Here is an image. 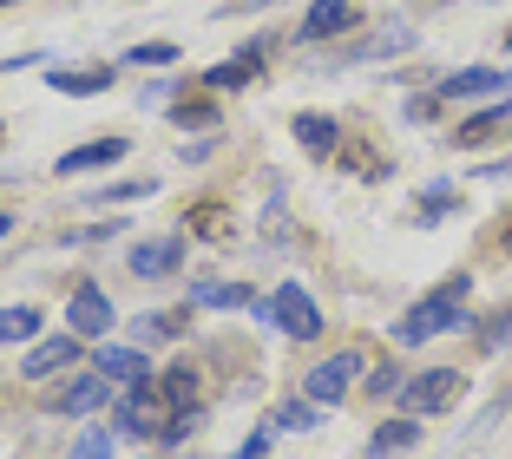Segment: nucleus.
I'll return each instance as SVG.
<instances>
[{"instance_id":"f257e3e1","label":"nucleus","mask_w":512,"mask_h":459,"mask_svg":"<svg viewBox=\"0 0 512 459\" xmlns=\"http://www.w3.org/2000/svg\"><path fill=\"white\" fill-rule=\"evenodd\" d=\"M460 309H467V276H447L434 296H421L401 322H394V341H401V348H421V341L447 335V328L460 322Z\"/></svg>"},{"instance_id":"f03ea898","label":"nucleus","mask_w":512,"mask_h":459,"mask_svg":"<svg viewBox=\"0 0 512 459\" xmlns=\"http://www.w3.org/2000/svg\"><path fill=\"white\" fill-rule=\"evenodd\" d=\"M112 427H119V440H138V433H145V440H171V407H165V394H158V381L125 387Z\"/></svg>"},{"instance_id":"7ed1b4c3","label":"nucleus","mask_w":512,"mask_h":459,"mask_svg":"<svg viewBox=\"0 0 512 459\" xmlns=\"http://www.w3.org/2000/svg\"><path fill=\"white\" fill-rule=\"evenodd\" d=\"M362 374H368V355H362V348H348V355H329V361H322V368L302 381V394L316 400V407H335V400H348V387L362 381Z\"/></svg>"},{"instance_id":"20e7f679","label":"nucleus","mask_w":512,"mask_h":459,"mask_svg":"<svg viewBox=\"0 0 512 459\" xmlns=\"http://www.w3.org/2000/svg\"><path fill=\"white\" fill-rule=\"evenodd\" d=\"M460 387H467V381H460L453 368H427V374H414V381L401 387V407L414 420H421V414H447L453 400H460Z\"/></svg>"},{"instance_id":"39448f33","label":"nucleus","mask_w":512,"mask_h":459,"mask_svg":"<svg viewBox=\"0 0 512 459\" xmlns=\"http://www.w3.org/2000/svg\"><path fill=\"white\" fill-rule=\"evenodd\" d=\"M270 322L283 328V335H302V341H316V335H322V309L302 296V282H283V289L270 296Z\"/></svg>"},{"instance_id":"423d86ee","label":"nucleus","mask_w":512,"mask_h":459,"mask_svg":"<svg viewBox=\"0 0 512 459\" xmlns=\"http://www.w3.org/2000/svg\"><path fill=\"white\" fill-rule=\"evenodd\" d=\"M197 368L191 361H178V368H165L158 374V394H165V407H171V440H184L191 433V414H197Z\"/></svg>"},{"instance_id":"0eeeda50","label":"nucleus","mask_w":512,"mask_h":459,"mask_svg":"<svg viewBox=\"0 0 512 459\" xmlns=\"http://www.w3.org/2000/svg\"><path fill=\"white\" fill-rule=\"evenodd\" d=\"M73 361H79V335H53V341H40V348H27L20 374H27V381H46V374L73 368Z\"/></svg>"},{"instance_id":"6e6552de","label":"nucleus","mask_w":512,"mask_h":459,"mask_svg":"<svg viewBox=\"0 0 512 459\" xmlns=\"http://www.w3.org/2000/svg\"><path fill=\"white\" fill-rule=\"evenodd\" d=\"M178 263H184V243L178 237H158V243H138V250H132V276H145V282L178 276Z\"/></svg>"},{"instance_id":"1a4fd4ad","label":"nucleus","mask_w":512,"mask_h":459,"mask_svg":"<svg viewBox=\"0 0 512 459\" xmlns=\"http://www.w3.org/2000/svg\"><path fill=\"white\" fill-rule=\"evenodd\" d=\"M512 73H499V66H467V73H447L440 79V99H480V92H506Z\"/></svg>"},{"instance_id":"9d476101","label":"nucleus","mask_w":512,"mask_h":459,"mask_svg":"<svg viewBox=\"0 0 512 459\" xmlns=\"http://www.w3.org/2000/svg\"><path fill=\"white\" fill-rule=\"evenodd\" d=\"M355 27V0H316L302 14V40H335V33Z\"/></svg>"},{"instance_id":"9b49d317","label":"nucleus","mask_w":512,"mask_h":459,"mask_svg":"<svg viewBox=\"0 0 512 459\" xmlns=\"http://www.w3.org/2000/svg\"><path fill=\"white\" fill-rule=\"evenodd\" d=\"M66 322H73V335H106V328H112V302L99 296V289H73Z\"/></svg>"},{"instance_id":"f8f14e48","label":"nucleus","mask_w":512,"mask_h":459,"mask_svg":"<svg viewBox=\"0 0 512 459\" xmlns=\"http://www.w3.org/2000/svg\"><path fill=\"white\" fill-rule=\"evenodd\" d=\"M92 374H106V381H125V387L151 381V374H145V355H138V348H99V355H92Z\"/></svg>"},{"instance_id":"ddd939ff","label":"nucleus","mask_w":512,"mask_h":459,"mask_svg":"<svg viewBox=\"0 0 512 459\" xmlns=\"http://www.w3.org/2000/svg\"><path fill=\"white\" fill-rule=\"evenodd\" d=\"M125 158V138H99V145H79L60 158V178H79V171H99V164H119Z\"/></svg>"},{"instance_id":"4468645a","label":"nucleus","mask_w":512,"mask_h":459,"mask_svg":"<svg viewBox=\"0 0 512 459\" xmlns=\"http://www.w3.org/2000/svg\"><path fill=\"white\" fill-rule=\"evenodd\" d=\"M106 394H112L106 374H79V381L66 387V394L53 400V407H60V414H99V407H106Z\"/></svg>"},{"instance_id":"2eb2a0df","label":"nucleus","mask_w":512,"mask_h":459,"mask_svg":"<svg viewBox=\"0 0 512 459\" xmlns=\"http://www.w3.org/2000/svg\"><path fill=\"white\" fill-rule=\"evenodd\" d=\"M191 302L197 309H243V302H250V289H243V282H191Z\"/></svg>"},{"instance_id":"dca6fc26","label":"nucleus","mask_w":512,"mask_h":459,"mask_svg":"<svg viewBox=\"0 0 512 459\" xmlns=\"http://www.w3.org/2000/svg\"><path fill=\"white\" fill-rule=\"evenodd\" d=\"M414 440H421V427H414V414H407V420H388V427H375L368 453H375V459H394V453H407Z\"/></svg>"},{"instance_id":"f3484780","label":"nucleus","mask_w":512,"mask_h":459,"mask_svg":"<svg viewBox=\"0 0 512 459\" xmlns=\"http://www.w3.org/2000/svg\"><path fill=\"white\" fill-rule=\"evenodd\" d=\"M46 79H53V92H73V99L79 92H106L112 86L106 66H66V73H46Z\"/></svg>"},{"instance_id":"a211bd4d","label":"nucleus","mask_w":512,"mask_h":459,"mask_svg":"<svg viewBox=\"0 0 512 459\" xmlns=\"http://www.w3.org/2000/svg\"><path fill=\"white\" fill-rule=\"evenodd\" d=\"M296 145H309L316 158H329V151H335V119H322V112H302V119H296Z\"/></svg>"},{"instance_id":"6ab92c4d","label":"nucleus","mask_w":512,"mask_h":459,"mask_svg":"<svg viewBox=\"0 0 512 459\" xmlns=\"http://www.w3.org/2000/svg\"><path fill=\"white\" fill-rule=\"evenodd\" d=\"M256 66H263V53H256V46H250V53H237V60L211 66V73H204V79H211L217 92H224V86H250V79H256Z\"/></svg>"},{"instance_id":"aec40b11","label":"nucleus","mask_w":512,"mask_h":459,"mask_svg":"<svg viewBox=\"0 0 512 459\" xmlns=\"http://www.w3.org/2000/svg\"><path fill=\"white\" fill-rule=\"evenodd\" d=\"M493 132H512V99H506V105H493V112H480V119H467V125H460V145H480V138H493Z\"/></svg>"},{"instance_id":"412c9836","label":"nucleus","mask_w":512,"mask_h":459,"mask_svg":"<svg viewBox=\"0 0 512 459\" xmlns=\"http://www.w3.org/2000/svg\"><path fill=\"white\" fill-rule=\"evenodd\" d=\"M40 335V309H0V341H33Z\"/></svg>"},{"instance_id":"4be33fe9","label":"nucleus","mask_w":512,"mask_h":459,"mask_svg":"<svg viewBox=\"0 0 512 459\" xmlns=\"http://www.w3.org/2000/svg\"><path fill=\"white\" fill-rule=\"evenodd\" d=\"M112 440H119V433H106V427H86V433L73 440V453H66V459H112Z\"/></svg>"},{"instance_id":"5701e85b","label":"nucleus","mask_w":512,"mask_h":459,"mask_svg":"<svg viewBox=\"0 0 512 459\" xmlns=\"http://www.w3.org/2000/svg\"><path fill=\"white\" fill-rule=\"evenodd\" d=\"M184 328V315L178 309H158V315H138V335L145 341H165V335H178Z\"/></svg>"},{"instance_id":"b1692460","label":"nucleus","mask_w":512,"mask_h":459,"mask_svg":"<svg viewBox=\"0 0 512 459\" xmlns=\"http://www.w3.org/2000/svg\"><path fill=\"white\" fill-rule=\"evenodd\" d=\"M178 60V46L171 40H151V46H132V66H171Z\"/></svg>"},{"instance_id":"393cba45","label":"nucleus","mask_w":512,"mask_h":459,"mask_svg":"<svg viewBox=\"0 0 512 459\" xmlns=\"http://www.w3.org/2000/svg\"><path fill=\"white\" fill-rule=\"evenodd\" d=\"M276 420H283V427H316V407H302V400H289V407H283Z\"/></svg>"},{"instance_id":"a878e982","label":"nucleus","mask_w":512,"mask_h":459,"mask_svg":"<svg viewBox=\"0 0 512 459\" xmlns=\"http://www.w3.org/2000/svg\"><path fill=\"white\" fill-rule=\"evenodd\" d=\"M178 125H217L211 105H178Z\"/></svg>"},{"instance_id":"bb28decb","label":"nucleus","mask_w":512,"mask_h":459,"mask_svg":"<svg viewBox=\"0 0 512 459\" xmlns=\"http://www.w3.org/2000/svg\"><path fill=\"white\" fill-rule=\"evenodd\" d=\"M263 453H270V440H263V433H250V446H243L237 459H263Z\"/></svg>"},{"instance_id":"cd10ccee","label":"nucleus","mask_w":512,"mask_h":459,"mask_svg":"<svg viewBox=\"0 0 512 459\" xmlns=\"http://www.w3.org/2000/svg\"><path fill=\"white\" fill-rule=\"evenodd\" d=\"M7 230H14V217H7V210H0V237H7Z\"/></svg>"},{"instance_id":"c85d7f7f","label":"nucleus","mask_w":512,"mask_h":459,"mask_svg":"<svg viewBox=\"0 0 512 459\" xmlns=\"http://www.w3.org/2000/svg\"><path fill=\"white\" fill-rule=\"evenodd\" d=\"M0 7H14V0H0Z\"/></svg>"}]
</instances>
